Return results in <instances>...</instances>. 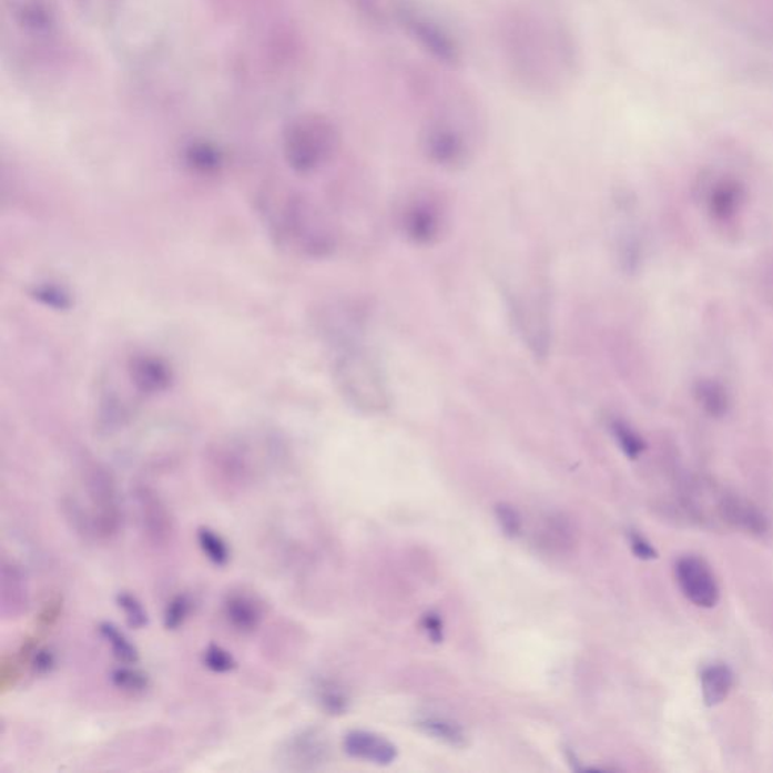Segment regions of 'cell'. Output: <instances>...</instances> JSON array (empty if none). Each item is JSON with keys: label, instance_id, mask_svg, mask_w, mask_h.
Listing matches in <instances>:
<instances>
[{"label": "cell", "instance_id": "6da1fadb", "mask_svg": "<svg viewBox=\"0 0 773 773\" xmlns=\"http://www.w3.org/2000/svg\"><path fill=\"white\" fill-rule=\"evenodd\" d=\"M501 41L513 77L533 93H559L578 73L574 37L551 11L513 8L501 24Z\"/></svg>", "mask_w": 773, "mask_h": 773}, {"label": "cell", "instance_id": "7a4b0ae2", "mask_svg": "<svg viewBox=\"0 0 773 773\" xmlns=\"http://www.w3.org/2000/svg\"><path fill=\"white\" fill-rule=\"evenodd\" d=\"M258 202L266 227L279 246L313 257L327 256L332 251L333 236L327 225L303 196L271 191Z\"/></svg>", "mask_w": 773, "mask_h": 773}, {"label": "cell", "instance_id": "3957f363", "mask_svg": "<svg viewBox=\"0 0 773 773\" xmlns=\"http://www.w3.org/2000/svg\"><path fill=\"white\" fill-rule=\"evenodd\" d=\"M337 149V128L324 115L299 116L284 132V157L295 173H315L332 161Z\"/></svg>", "mask_w": 773, "mask_h": 773}, {"label": "cell", "instance_id": "277c9868", "mask_svg": "<svg viewBox=\"0 0 773 773\" xmlns=\"http://www.w3.org/2000/svg\"><path fill=\"white\" fill-rule=\"evenodd\" d=\"M338 391L353 407L365 413H382L388 407L386 379L375 359L357 349H346L334 366Z\"/></svg>", "mask_w": 773, "mask_h": 773}, {"label": "cell", "instance_id": "5b68a950", "mask_svg": "<svg viewBox=\"0 0 773 773\" xmlns=\"http://www.w3.org/2000/svg\"><path fill=\"white\" fill-rule=\"evenodd\" d=\"M82 480L90 501L94 537L115 538L123 528V507L114 475L102 462L85 461L82 467Z\"/></svg>", "mask_w": 773, "mask_h": 773}, {"label": "cell", "instance_id": "8992f818", "mask_svg": "<svg viewBox=\"0 0 773 773\" xmlns=\"http://www.w3.org/2000/svg\"><path fill=\"white\" fill-rule=\"evenodd\" d=\"M400 28H404L434 60L449 67L461 64L462 50L458 40L440 22L420 11L415 3L405 11Z\"/></svg>", "mask_w": 773, "mask_h": 773}, {"label": "cell", "instance_id": "52a82bcc", "mask_svg": "<svg viewBox=\"0 0 773 773\" xmlns=\"http://www.w3.org/2000/svg\"><path fill=\"white\" fill-rule=\"evenodd\" d=\"M400 228L413 244L426 246L436 244L446 227L445 206L430 192H419L405 202L400 208Z\"/></svg>", "mask_w": 773, "mask_h": 773}, {"label": "cell", "instance_id": "ba28073f", "mask_svg": "<svg viewBox=\"0 0 773 773\" xmlns=\"http://www.w3.org/2000/svg\"><path fill=\"white\" fill-rule=\"evenodd\" d=\"M421 144L426 156L443 169H461L471 156V145L466 132L446 116L430 120L421 136Z\"/></svg>", "mask_w": 773, "mask_h": 773}, {"label": "cell", "instance_id": "9c48e42d", "mask_svg": "<svg viewBox=\"0 0 773 773\" xmlns=\"http://www.w3.org/2000/svg\"><path fill=\"white\" fill-rule=\"evenodd\" d=\"M207 476L220 495L232 497L245 491L253 479V469L244 446L223 443L208 450Z\"/></svg>", "mask_w": 773, "mask_h": 773}, {"label": "cell", "instance_id": "30bf717a", "mask_svg": "<svg viewBox=\"0 0 773 773\" xmlns=\"http://www.w3.org/2000/svg\"><path fill=\"white\" fill-rule=\"evenodd\" d=\"M132 499L142 537L154 547L169 546L173 541L175 523L166 501L148 484H138L132 490Z\"/></svg>", "mask_w": 773, "mask_h": 773}, {"label": "cell", "instance_id": "8fae6325", "mask_svg": "<svg viewBox=\"0 0 773 773\" xmlns=\"http://www.w3.org/2000/svg\"><path fill=\"white\" fill-rule=\"evenodd\" d=\"M329 747L327 739L316 729L296 731L275 751V763L283 771H316L327 762Z\"/></svg>", "mask_w": 773, "mask_h": 773}, {"label": "cell", "instance_id": "7c38bea8", "mask_svg": "<svg viewBox=\"0 0 773 773\" xmlns=\"http://www.w3.org/2000/svg\"><path fill=\"white\" fill-rule=\"evenodd\" d=\"M675 579L684 597L698 608H714L721 599L716 576L703 558H681L675 566Z\"/></svg>", "mask_w": 773, "mask_h": 773}, {"label": "cell", "instance_id": "4fadbf2b", "mask_svg": "<svg viewBox=\"0 0 773 773\" xmlns=\"http://www.w3.org/2000/svg\"><path fill=\"white\" fill-rule=\"evenodd\" d=\"M31 606L28 578L22 566L14 559L2 558L0 562V613L3 620H19L27 616Z\"/></svg>", "mask_w": 773, "mask_h": 773}, {"label": "cell", "instance_id": "5bb4252c", "mask_svg": "<svg viewBox=\"0 0 773 773\" xmlns=\"http://www.w3.org/2000/svg\"><path fill=\"white\" fill-rule=\"evenodd\" d=\"M344 750L349 757L387 766L398 759V747L383 735L355 730L345 735Z\"/></svg>", "mask_w": 773, "mask_h": 773}, {"label": "cell", "instance_id": "9a60e30c", "mask_svg": "<svg viewBox=\"0 0 773 773\" xmlns=\"http://www.w3.org/2000/svg\"><path fill=\"white\" fill-rule=\"evenodd\" d=\"M223 616L235 632L251 634L262 625L263 606L248 592L232 591L223 601Z\"/></svg>", "mask_w": 773, "mask_h": 773}, {"label": "cell", "instance_id": "2e32d148", "mask_svg": "<svg viewBox=\"0 0 773 773\" xmlns=\"http://www.w3.org/2000/svg\"><path fill=\"white\" fill-rule=\"evenodd\" d=\"M128 370L133 386L144 395L164 393L169 390L173 382V372L166 366L164 359L152 357V355L132 358Z\"/></svg>", "mask_w": 773, "mask_h": 773}, {"label": "cell", "instance_id": "e0dca14e", "mask_svg": "<svg viewBox=\"0 0 773 773\" xmlns=\"http://www.w3.org/2000/svg\"><path fill=\"white\" fill-rule=\"evenodd\" d=\"M413 0H355V7L367 23L384 29L400 27L403 17Z\"/></svg>", "mask_w": 773, "mask_h": 773}, {"label": "cell", "instance_id": "ac0fdd59", "mask_svg": "<svg viewBox=\"0 0 773 773\" xmlns=\"http://www.w3.org/2000/svg\"><path fill=\"white\" fill-rule=\"evenodd\" d=\"M734 686V674L726 664H712L701 674V691L705 705L714 708L730 695Z\"/></svg>", "mask_w": 773, "mask_h": 773}, {"label": "cell", "instance_id": "d6986e66", "mask_svg": "<svg viewBox=\"0 0 773 773\" xmlns=\"http://www.w3.org/2000/svg\"><path fill=\"white\" fill-rule=\"evenodd\" d=\"M100 637L111 647L112 654L120 663L135 664L140 660V651L114 622L103 621L99 624Z\"/></svg>", "mask_w": 773, "mask_h": 773}, {"label": "cell", "instance_id": "ffe728a7", "mask_svg": "<svg viewBox=\"0 0 773 773\" xmlns=\"http://www.w3.org/2000/svg\"><path fill=\"white\" fill-rule=\"evenodd\" d=\"M417 726L424 733L433 735L437 741L445 742L447 745L462 747L467 743V735L461 725L447 718L429 716L420 719Z\"/></svg>", "mask_w": 773, "mask_h": 773}, {"label": "cell", "instance_id": "44dd1931", "mask_svg": "<svg viewBox=\"0 0 773 773\" xmlns=\"http://www.w3.org/2000/svg\"><path fill=\"white\" fill-rule=\"evenodd\" d=\"M724 512L731 523L741 526L750 532L763 533L767 529V521L763 513L746 501L730 499L724 504Z\"/></svg>", "mask_w": 773, "mask_h": 773}, {"label": "cell", "instance_id": "7402d4cb", "mask_svg": "<svg viewBox=\"0 0 773 773\" xmlns=\"http://www.w3.org/2000/svg\"><path fill=\"white\" fill-rule=\"evenodd\" d=\"M317 704L325 713L340 716L348 712L349 696L340 684L333 680H319L315 686Z\"/></svg>", "mask_w": 773, "mask_h": 773}, {"label": "cell", "instance_id": "603a6c76", "mask_svg": "<svg viewBox=\"0 0 773 773\" xmlns=\"http://www.w3.org/2000/svg\"><path fill=\"white\" fill-rule=\"evenodd\" d=\"M196 541L204 556L216 567H225L232 558L227 541L215 530L202 526L196 530Z\"/></svg>", "mask_w": 773, "mask_h": 773}, {"label": "cell", "instance_id": "cb8c5ba5", "mask_svg": "<svg viewBox=\"0 0 773 773\" xmlns=\"http://www.w3.org/2000/svg\"><path fill=\"white\" fill-rule=\"evenodd\" d=\"M110 679L114 688L121 692L129 693V695H141L150 686L148 672L138 670L135 664H120L119 668L111 672Z\"/></svg>", "mask_w": 773, "mask_h": 773}, {"label": "cell", "instance_id": "d4e9b609", "mask_svg": "<svg viewBox=\"0 0 773 773\" xmlns=\"http://www.w3.org/2000/svg\"><path fill=\"white\" fill-rule=\"evenodd\" d=\"M186 161L196 173L202 174L216 173L221 164H223L218 150L207 144L191 145V148L187 149Z\"/></svg>", "mask_w": 773, "mask_h": 773}, {"label": "cell", "instance_id": "484cf974", "mask_svg": "<svg viewBox=\"0 0 773 773\" xmlns=\"http://www.w3.org/2000/svg\"><path fill=\"white\" fill-rule=\"evenodd\" d=\"M116 606L123 610L128 625L133 630H141L149 625V613L144 604L141 603L132 592L121 591L115 597Z\"/></svg>", "mask_w": 773, "mask_h": 773}, {"label": "cell", "instance_id": "4316f807", "mask_svg": "<svg viewBox=\"0 0 773 773\" xmlns=\"http://www.w3.org/2000/svg\"><path fill=\"white\" fill-rule=\"evenodd\" d=\"M31 296L53 311H67L73 304L69 292L53 283L37 284L31 291Z\"/></svg>", "mask_w": 773, "mask_h": 773}, {"label": "cell", "instance_id": "83f0119b", "mask_svg": "<svg viewBox=\"0 0 773 773\" xmlns=\"http://www.w3.org/2000/svg\"><path fill=\"white\" fill-rule=\"evenodd\" d=\"M192 609V600L187 594H179L173 597L166 604L164 612V627L170 632L179 630L180 627L185 624L187 618H190Z\"/></svg>", "mask_w": 773, "mask_h": 773}, {"label": "cell", "instance_id": "f1b7e54d", "mask_svg": "<svg viewBox=\"0 0 773 773\" xmlns=\"http://www.w3.org/2000/svg\"><path fill=\"white\" fill-rule=\"evenodd\" d=\"M203 664L208 671L215 672V674H227V672L236 670L237 667L233 654L223 649V647L216 645V643H211L203 651Z\"/></svg>", "mask_w": 773, "mask_h": 773}, {"label": "cell", "instance_id": "f546056e", "mask_svg": "<svg viewBox=\"0 0 773 773\" xmlns=\"http://www.w3.org/2000/svg\"><path fill=\"white\" fill-rule=\"evenodd\" d=\"M613 436H616L618 445H620L622 452L629 458H638L645 449V445L641 438L638 437L637 433H633L629 426L621 424V421H616L612 425Z\"/></svg>", "mask_w": 773, "mask_h": 773}, {"label": "cell", "instance_id": "4dcf8cb0", "mask_svg": "<svg viewBox=\"0 0 773 773\" xmlns=\"http://www.w3.org/2000/svg\"><path fill=\"white\" fill-rule=\"evenodd\" d=\"M496 518L497 523L500 525L501 530H504V533L508 535V537L516 538L521 533V528H523L521 516L511 505H497Z\"/></svg>", "mask_w": 773, "mask_h": 773}, {"label": "cell", "instance_id": "1f68e13d", "mask_svg": "<svg viewBox=\"0 0 773 773\" xmlns=\"http://www.w3.org/2000/svg\"><path fill=\"white\" fill-rule=\"evenodd\" d=\"M31 664L35 674H50V672L53 671V668H55L57 658L55 654L48 649H37L35 653L32 654Z\"/></svg>", "mask_w": 773, "mask_h": 773}, {"label": "cell", "instance_id": "d6a6232c", "mask_svg": "<svg viewBox=\"0 0 773 773\" xmlns=\"http://www.w3.org/2000/svg\"><path fill=\"white\" fill-rule=\"evenodd\" d=\"M61 610H62V600L61 597H53V599H50L48 603L44 604V608L41 609L40 616H39V629L44 630V629H50L53 624H55L58 618L61 616Z\"/></svg>", "mask_w": 773, "mask_h": 773}, {"label": "cell", "instance_id": "836d02e7", "mask_svg": "<svg viewBox=\"0 0 773 773\" xmlns=\"http://www.w3.org/2000/svg\"><path fill=\"white\" fill-rule=\"evenodd\" d=\"M629 541L637 558L643 559V561H651V559L658 558V551H655L654 547L651 546L642 535L632 530V532L629 533Z\"/></svg>", "mask_w": 773, "mask_h": 773}, {"label": "cell", "instance_id": "e575fe53", "mask_svg": "<svg viewBox=\"0 0 773 773\" xmlns=\"http://www.w3.org/2000/svg\"><path fill=\"white\" fill-rule=\"evenodd\" d=\"M421 624H424L426 633H428V637L433 639L434 642L443 641V621L440 620V616L434 612L426 613Z\"/></svg>", "mask_w": 773, "mask_h": 773}]
</instances>
